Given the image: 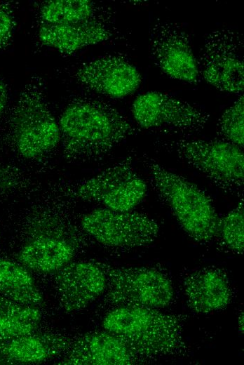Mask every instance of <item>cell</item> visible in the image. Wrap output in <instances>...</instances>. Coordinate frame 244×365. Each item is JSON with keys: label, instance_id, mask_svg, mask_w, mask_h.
I'll list each match as a JSON object with an SVG mask.
<instances>
[{"label": "cell", "instance_id": "obj_1", "mask_svg": "<svg viewBox=\"0 0 244 365\" xmlns=\"http://www.w3.org/2000/svg\"><path fill=\"white\" fill-rule=\"evenodd\" d=\"M58 125L63 155L70 161L100 158L137 133L114 107L90 97L73 99Z\"/></svg>", "mask_w": 244, "mask_h": 365}, {"label": "cell", "instance_id": "obj_2", "mask_svg": "<svg viewBox=\"0 0 244 365\" xmlns=\"http://www.w3.org/2000/svg\"><path fill=\"white\" fill-rule=\"evenodd\" d=\"M179 316L158 309L117 306L104 317V329L121 339L144 362L184 355L187 345Z\"/></svg>", "mask_w": 244, "mask_h": 365}, {"label": "cell", "instance_id": "obj_3", "mask_svg": "<svg viewBox=\"0 0 244 365\" xmlns=\"http://www.w3.org/2000/svg\"><path fill=\"white\" fill-rule=\"evenodd\" d=\"M143 161L151 186L184 231L201 244L216 239L220 218L211 198L194 182L169 171L153 158L144 157Z\"/></svg>", "mask_w": 244, "mask_h": 365}, {"label": "cell", "instance_id": "obj_4", "mask_svg": "<svg viewBox=\"0 0 244 365\" xmlns=\"http://www.w3.org/2000/svg\"><path fill=\"white\" fill-rule=\"evenodd\" d=\"M8 139L18 155L29 160L46 156L60 143L59 125L46 101L41 77H32L20 92L9 117Z\"/></svg>", "mask_w": 244, "mask_h": 365}, {"label": "cell", "instance_id": "obj_5", "mask_svg": "<svg viewBox=\"0 0 244 365\" xmlns=\"http://www.w3.org/2000/svg\"><path fill=\"white\" fill-rule=\"evenodd\" d=\"M161 145L200 171L226 192L242 194L244 155L241 148L224 140L180 138Z\"/></svg>", "mask_w": 244, "mask_h": 365}, {"label": "cell", "instance_id": "obj_6", "mask_svg": "<svg viewBox=\"0 0 244 365\" xmlns=\"http://www.w3.org/2000/svg\"><path fill=\"white\" fill-rule=\"evenodd\" d=\"M101 264L107 276L104 300L107 304L162 309L173 303L172 282L163 269Z\"/></svg>", "mask_w": 244, "mask_h": 365}, {"label": "cell", "instance_id": "obj_7", "mask_svg": "<svg viewBox=\"0 0 244 365\" xmlns=\"http://www.w3.org/2000/svg\"><path fill=\"white\" fill-rule=\"evenodd\" d=\"M243 48L238 32L226 28L210 32L197 60L200 77L220 91L241 94L244 88Z\"/></svg>", "mask_w": 244, "mask_h": 365}, {"label": "cell", "instance_id": "obj_8", "mask_svg": "<svg viewBox=\"0 0 244 365\" xmlns=\"http://www.w3.org/2000/svg\"><path fill=\"white\" fill-rule=\"evenodd\" d=\"M131 111L142 128L186 135L201 131L210 119L201 108L159 91L138 95Z\"/></svg>", "mask_w": 244, "mask_h": 365}, {"label": "cell", "instance_id": "obj_9", "mask_svg": "<svg viewBox=\"0 0 244 365\" xmlns=\"http://www.w3.org/2000/svg\"><path fill=\"white\" fill-rule=\"evenodd\" d=\"M83 230L99 243L113 248H137L152 244L159 226L148 215L107 208L95 209L84 215Z\"/></svg>", "mask_w": 244, "mask_h": 365}, {"label": "cell", "instance_id": "obj_10", "mask_svg": "<svg viewBox=\"0 0 244 365\" xmlns=\"http://www.w3.org/2000/svg\"><path fill=\"white\" fill-rule=\"evenodd\" d=\"M147 191V184L135 173L133 159L128 157L79 184L73 195L102 202L114 211H130L144 199Z\"/></svg>", "mask_w": 244, "mask_h": 365}, {"label": "cell", "instance_id": "obj_11", "mask_svg": "<svg viewBox=\"0 0 244 365\" xmlns=\"http://www.w3.org/2000/svg\"><path fill=\"white\" fill-rule=\"evenodd\" d=\"M151 58L170 78L197 84L200 75L189 34L179 24L158 19L149 32Z\"/></svg>", "mask_w": 244, "mask_h": 365}, {"label": "cell", "instance_id": "obj_12", "mask_svg": "<svg viewBox=\"0 0 244 365\" xmlns=\"http://www.w3.org/2000/svg\"><path fill=\"white\" fill-rule=\"evenodd\" d=\"M17 254L19 263L39 272H56L68 264L76 251L77 237H72L64 224L49 216L36 221Z\"/></svg>", "mask_w": 244, "mask_h": 365}, {"label": "cell", "instance_id": "obj_13", "mask_svg": "<svg viewBox=\"0 0 244 365\" xmlns=\"http://www.w3.org/2000/svg\"><path fill=\"white\" fill-rule=\"evenodd\" d=\"M75 77L89 90L112 98L135 92L142 82L138 69L123 56L108 55L83 63Z\"/></svg>", "mask_w": 244, "mask_h": 365}, {"label": "cell", "instance_id": "obj_14", "mask_svg": "<svg viewBox=\"0 0 244 365\" xmlns=\"http://www.w3.org/2000/svg\"><path fill=\"white\" fill-rule=\"evenodd\" d=\"M56 272L55 287L65 312L86 307L106 290L107 276L101 262L69 263Z\"/></svg>", "mask_w": 244, "mask_h": 365}, {"label": "cell", "instance_id": "obj_15", "mask_svg": "<svg viewBox=\"0 0 244 365\" xmlns=\"http://www.w3.org/2000/svg\"><path fill=\"white\" fill-rule=\"evenodd\" d=\"M144 362L116 336L107 331L87 333L73 340L60 364L130 365Z\"/></svg>", "mask_w": 244, "mask_h": 365}, {"label": "cell", "instance_id": "obj_16", "mask_svg": "<svg viewBox=\"0 0 244 365\" xmlns=\"http://www.w3.org/2000/svg\"><path fill=\"white\" fill-rule=\"evenodd\" d=\"M182 288L188 307L198 314H208L229 305L233 291L226 271L215 266L198 268L187 273Z\"/></svg>", "mask_w": 244, "mask_h": 365}, {"label": "cell", "instance_id": "obj_17", "mask_svg": "<svg viewBox=\"0 0 244 365\" xmlns=\"http://www.w3.org/2000/svg\"><path fill=\"white\" fill-rule=\"evenodd\" d=\"M107 19L65 25L40 24L38 36L43 45L71 54L111 39L114 34L108 25Z\"/></svg>", "mask_w": 244, "mask_h": 365}, {"label": "cell", "instance_id": "obj_18", "mask_svg": "<svg viewBox=\"0 0 244 365\" xmlns=\"http://www.w3.org/2000/svg\"><path fill=\"white\" fill-rule=\"evenodd\" d=\"M72 342L60 334L33 332L18 337L0 338V354L12 364L39 363L67 351Z\"/></svg>", "mask_w": 244, "mask_h": 365}, {"label": "cell", "instance_id": "obj_19", "mask_svg": "<svg viewBox=\"0 0 244 365\" xmlns=\"http://www.w3.org/2000/svg\"><path fill=\"white\" fill-rule=\"evenodd\" d=\"M0 293L19 304L38 307L43 298L27 268L0 258Z\"/></svg>", "mask_w": 244, "mask_h": 365}, {"label": "cell", "instance_id": "obj_20", "mask_svg": "<svg viewBox=\"0 0 244 365\" xmlns=\"http://www.w3.org/2000/svg\"><path fill=\"white\" fill-rule=\"evenodd\" d=\"M109 18L104 9L88 0H49L39 9L40 24H74Z\"/></svg>", "mask_w": 244, "mask_h": 365}, {"label": "cell", "instance_id": "obj_21", "mask_svg": "<svg viewBox=\"0 0 244 365\" xmlns=\"http://www.w3.org/2000/svg\"><path fill=\"white\" fill-rule=\"evenodd\" d=\"M244 98L240 95L220 117L217 128L224 140L243 147L244 145Z\"/></svg>", "mask_w": 244, "mask_h": 365}, {"label": "cell", "instance_id": "obj_22", "mask_svg": "<svg viewBox=\"0 0 244 365\" xmlns=\"http://www.w3.org/2000/svg\"><path fill=\"white\" fill-rule=\"evenodd\" d=\"M219 235L224 245L233 253L243 255L244 249L243 200L220 219Z\"/></svg>", "mask_w": 244, "mask_h": 365}, {"label": "cell", "instance_id": "obj_23", "mask_svg": "<svg viewBox=\"0 0 244 365\" xmlns=\"http://www.w3.org/2000/svg\"><path fill=\"white\" fill-rule=\"evenodd\" d=\"M15 4L0 1V51L11 43L16 26Z\"/></svg>", "mask_w": 244, "mask_h": 365}, {"label": "cell", "instance_id": "obj_24", "mask_svg": "<svg viewBox=\"0 0 244 365\" xmlns=\"http://www.w3.org/2000/svg\"><path fill=\"white\" fill-rule=\"evenodd\" d=\"M35 308L19 304L0 296V320L29 314Z\"/></svg>", "mask_w": 244, "mask_h": 365}, {"label": "cell", "instance_id": "obj_25", "mask_svg": "<svg viewBox=\"0 0 244 365\" xmlns=\"http://www.w3.org/2000/svg\"><path fill=\"white\" fill-rule=\"evenodd\" d=\"M8 101V88L5 82L0 78V118L6 109Z\"/></svg>", "mask_w": 244, "mask_h": 365}, {"label": "cell", "instance_id": "obj_26", "mask_svg": "<svg viewBox=\"0 0 244 365\" xmlns=\"http://www.w3.org/2000/svg\"><path fill=\"white\" fill-rule=\"evenodd\" d=\"M243 312L241 311L239 314L238 319V329L240 333H243L244 326H243Z\"/></svg>", "mask_w": 244, "mask_h": 365}, {"label": "cell", "instance_id": "obj_27", "mask_svg": "<svg viewBox=\"0 0 244 365\" xmlns=\"http://www.w3.org/2000/svg\"><path fill=\"white\" fill-rule=\"evenodd\" d=\"M12 364L8 359L0 354V364Z\"/></svg>", "mask_w": 244, "mask_h": 365}]
</instances>
